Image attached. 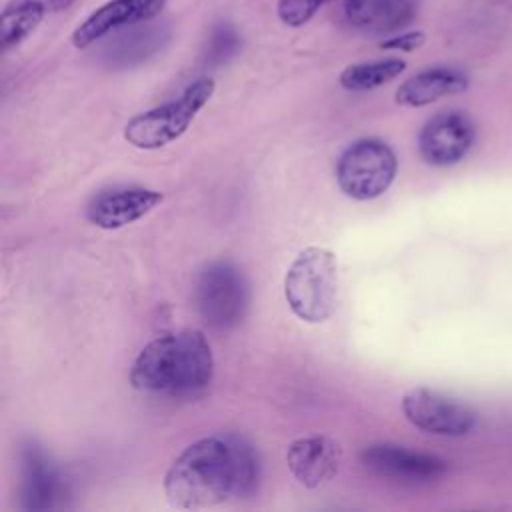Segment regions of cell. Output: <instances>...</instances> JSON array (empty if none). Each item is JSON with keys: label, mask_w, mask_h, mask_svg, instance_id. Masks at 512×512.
Segmentation results:
<instances>
[{"label": "cell", "mask_w": 512, "mask_h": 512, "mask_svg": "<svg viewBox=\"0 0 512 512\" xmlns=\"http://www.w3.org/2000/svg\"><path fill=\"white\" fill-rule=\"evenodd\" d=\"M44 2L48 4V10H52V12H62V10L70 8L76 0H44Z\"/></svg>", "instance_id": "22"}, {"label": "cell", "mask_w": 512, "mask_h": 512, "mask_svg": "<svg viewBox=\"0 0 512 512\" xmlns=\"http://www.w3.org/2000/svg\"><path fill=\"white\" fill-rule=\"evenodd\" d=\"M168 0H108L92 10L72 32L74 48L84 50L118 30L154 20Z\"/></svg>", "instance_id": "9"}, {"label": "cell", "mask_w": 512, "mask_h": 512, "mask_svg": "<svg viewBox=\"0 0 512 512\" xmlns=\"http://www.w3.org/2000/svg\"><path fill=\"white\" fill-rule=\"evenodd\" d=\"M214 374V358L206 336L198 330L166 334L148 342L130 368L134 388L156 394H194Z\"/></svg>", "instance_id": "2"}, {"label": "cell", "mask_w": 512, "mask_h": 512, "mask_svg": "<svg viewBox=\"0 0 512 512\" xmlns=\"http://www.w3.org/2000/svg\"><path fill=\"white\" fill-rule=\"evenodd\" d=\"M48 4L44 0H8L2 8V50L20 46L44 20Z\"/></svg>", "instance_id": "17"}, {"label": "cell", "mask_w": 512, "mask_h": 512, "mask_svg": "<svg viewBox=\"0 0 512 512\" xmlns=\"http://www.w3.org/2000/svg\"><path fill=\"white\" fill-rule=\"evenodd\" d=\"M406 70L402 58H380L370 62H356L340 72V86L350 92H366L384 86Z\"/></svg>", "instance_id": "18"}, {"label": "cell", "mask_w": 512, "mask_h": 512, "mask_svg": "<svg viewBox=\"0 0 512 512\" xmlns=\"http://www.w3.org/2000/svg\"><path fill=\"white\" fill-rule=\"evenodd\" d=\"M240 48V36L234 26L220 22L212 28L208 48H206V60L210 64H222L230 60Z\"/></svg>", "instance_id": "19"}, {"label": "cell", "mask_w": 512, "mask_h": 512, "mask_svg": "<svg viewBox=\"0 0 512 512\" xmlns=\"http://www.w3.org/2000/svg\"><path fill=\"white\" fill-rule=\"evenodd\" d=\"M258 476L252 450L236 438H202L168 468L164 492L176 508H208L248 494Z\"/></svg>", "instance_id": "1"}, {"label": "cell", "mask_w": 512, "mask_h": 512, "mask_svg": "<svg viewBox=\"0 0 512 512\" xmlns=\"http://www.w3.org/2000/svg\"><path fill=\"white\" fill-rule=\"evenodd\" d=\"M476 128L470 116L460 110H446L432 116L418 138L422 158L432 166H452L472 148Z\"/></svg>", "instance_id": "8"}, {"label": "cell", "mask_w": 512, "mask_h": 512, "mask_svg": "<svg viewBox=\"0 0 512 512\" xmlns=\"http://www.w3.org/2000/svg\"><path fill=\"white\" fill-rule=\"evenodd\" d=\"M468 88V76L454 68H428L414 76H410L406 82L400 84L396 90V102L402 106L420 108L426 104H432L444 96L460 94Z\"/></svg>", "instance_id": "14"}, {"label": "cell", "mask_w": 512, "mask_h": 512, "mask_svg": "<svg viewBox=\"0 0 512 512\" xmlns=\"http://www.w3.org/2000/svg\"><path fill=\"white\" fill-rule=\"evenodd\" d=\"M396 170L394 150L378 138H364L344 150L336 166V180L346 196L372 200L390 188Z\"/></svg>", "instance_id": "6"}, {"label": "cell", "mask_w": 512, "mask_h": 512, "mask_svg": "<svg viewBox=\"0 0 512 512\" xmlns=\"http://www.w3.org/2000/svg\"><path fill=\"white\" fill-rule=\"evenodd\" d=\"M402 410L416 428L438 436H466L476 428V412L428 388H412L402 398Z\"/></svg>", "instance_id": "7"}, {"label": "cell", "mask_w": 512, "mask_h": 512, "mask_svg": "<svg viewBox=\"0 0 512 512\" xmlns=\"http://www.w3.org/2000/svg\"><path fill=\"white\" fill-rule=\"evenodd\" d=\"M426 42V34L420 30H410V32H400L396 36L384 38L380 42L382 50H396V52H412L420 48Z\"/></svg>", "instance_id": "21"}, {"label": "cell", "mask_w": 512, "mask_h": 512, "mask_svg": "<svg viewBox=\"0 0 512 512\" xmlns=\"http://www.w3.org/2000/svg\"><path fill=\"white\" fill-rule=\"evenodd\" d=\"M62 496L58 470L40 446L28 444L22 452V506L26 510H50Z\"/></svg>", "instance_id": "13"}, {"label": "cell", "mask_w": 512, "mask_h": 512, "mask_svg": "<svg viewBox=\"0 0 512 512\" xmlns=\"http://www.w3.org/2000/svg\"><path fill=\"white\" fill-rule=\"evenodd\" d=\"M328 2L332 0H278L276 12L282 24L290 28H298L310 22L318 14V10Z\"/></svg>", "instance_id": "20"}, {"label": "cell", "mask_w": 512, "mask_h": 512, "mask_svg": "<svg viewBox=\"0 0 512 512\" xmlns=\"http://www.w3.org/2000/svg\"><path fill=\"white\" fill-rule=\"evenodd\" d=\"M248 302V282L234 264L218 260L198 274L196 308L210 328L218 332L236 328L248 312Z\"/></svg>", "instance_id": "5"}, {"label": "cell", "mask_w": 512, "mask_h": 512, "mask_svg": "<svg viewBox=\"0 0 512 512\" xmlns=\"http://www.w3.org/2000/svg\"><path fill=\"white\" fill-rule=\"evenodd\" d=\"M170 38L166 24H148L116 38L106 48V60L114 66H130L156 54Z\"/></svg>", "instance_id": "16"}, {"label": "cell", "mask_w": 512, "mask_h": 512, "mask_svg": "<svg viewBox=\"0 0 512 512\" xmlns=\"http://www.w3.org/2000/svg\"><path fill=\"white\" fill-rule=\"evenodd\" d=\"M162 200V192L152 188H112L92 198L86 216L98 228L116 230L140 220L150 210H154Z\"/></svg>", "instance_id": "10"}, {"label": "cell", "mask_w": 512, "mask_h": 512, "mask_svg": "<svg viewBox=\"0 0 512 512\" xmlns=\"http://www.w3.org/2000/svg\"><path fill=\"white\" fill-rule=\"evenodd\" d=\"M214 88L212 78L194 80L178 98L134 116L124 128V138L142 150H154L174 142L208 104Z\"/></svg>", "instance_id": "4"}, {"label": "cell", "mask_w": 512, "mask_h": 512, "mask_svg": "<svg viewBox=\"0 0 512 512\" xmlns=\"http://www.w3.org/2000/svg\"><path fill=\"white\" fill-rule=\"evenodd\" d=\"M284 296L300 320L310 324L328 320L338 300L336 256L320 246L302 250L286 272Z\"/></svg>", "instance_id": "3"}, {"label": "cell", "mask_w": 512, "mask_h": 512, "mask_svg": "<svg viewBox=\"0 0 512 512\" xmlns=\"http://www.w3.org/2000/svg\"><path fill=\"white\" fill-rule=\"evenodd\" d=\"M360 458L374 472L396 480H434L448 470L446 460L396 444H372L362 450Z\"/></svg>", "instance_id": "11"}, {"label": "cell", "mask_w": 512, "mask_h": 512, "mask_svg": "<svg viewBox=\"0 0 512 512\" xmlns=\"http://www.w3.org/2000/svg\"><path fill=\"white\" fill-rule=\"evenodd\" d=\"M346 18L366 32H392L404 26L414 12L412 0H346Z\"/></svg>", "instance_id": "15"}, {"label": "cell", "mask_w": 512, "mask_h": 512, "mask_svg": "<svg viewBox=\"0 0 512 512\" xmlns=\"http://www.w3.org/2000/svg\"><path fill=\"white\" fill-rule=\"evenodd\" d=\"M286 462L302 486L316 488L338 474L342 448L328 436H306L288 446Z\"/></svg>", "instance_id": "12"}]
</instances>
